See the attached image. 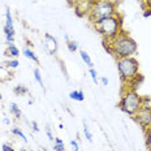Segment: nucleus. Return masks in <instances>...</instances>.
<instances>
[{"mask_svg": "<svg viewBox=\"0 0 151 151\" xmlns=\"http://www.w3.org/2000/svg\"><path fill=\"white\" fill-rule=\"evenodd\" d=\"M145 138H146V146L147 149H151V127L145 130Z\"/></svg>", "mask_w": 151, "mask_h": 151, "instance_id": "nucleus-20", "label": "nucleus"}, {"mask_svg": "<svg viewBox=\"0 0 151 151\" xmlns=\"http://www.w3.org/2000/svg\"><path fill=\"white\" fill-rule=\"evenodd\" d=\"M100 82H102L103 86H107V85H108V78L102 77V78H100Z\"/></svg>", "mask_w": 151, "mask_h": 151, "instance_id": "nucleus-27", "label": "nucleus"}, {"mask_svg": "<svg viewBox=\"0 0 151 151\" xmlns=\"http://www.w3.org/2000/svg\"><path fill=\"white\" fill-rule=\"evenodd\" d=\"M34 78H35V81L39 83V86L45 90V83H43V80H42V74H40V72H39L38 68L34 69Z\"/></svg>", "mask_w": 151, "mask_h": 151, "instance_id": "nucleus-18", "label": "nucleus"}, {"mask_svg": "<svg viewBox=\"0 0 151 151\" xmlns=\"http://www.w3.org/2000/svg\"><path fill=\"white\" fill-rule=\"evenodd\" d=\"M117 13V8L116 4L112 0H95L93 5V9L89 13V20L91 24L100 21L103 18L111 17V16H116Z\"/></svg>", "mask_w": 151, "mask_h": 151, "instance_id": "nucleus-4", "label": "nucleus"}, {"mask_svg": "<svg viewBox=\"0 0 151 151\" xmlns=\"http://www.w3.org/2000/svg\"><path fill=\"white\" fill-rule=\"evenodd\" d=\"M143 104H145L143 96H141L137 91L127 89L121 94L120 102H119V108L124 113H127L128 116L133 117V116L142 108Z\"/></svg>", "mask_w": 151, "mask_h": 151, "instance_id": "nucleus-3", "label": "nucleus"}, {"mask_svg": "<svg viewBox=\"0 0 151 151\" xmlns=\"http://www.w3.org/2000/svg\"><path fill=\"white\" fill-rule=\"evenodd\" d=\"M45 45L50 55H55L58 52V48H59L58 39L53 35H51V34H48V33L45 34Z\"/></svg>", "mask_w": 151, "mask_h": 151, "instance_id": "nucleus-7", "label": "nucleus"}, {"mask_svg": "<svg viewBox=\"0 0 151 151\" xmlns=\"http://www.w3.org/2000/svg\"><path fill=\"white\" fill-rule=\"evenodd\" d=\"M67 47H68L69 52H72V53H74V52L78 51V43L76 42V40H70V39H69L67 42Z\"/></svg>", "mask_w": 151, "mask_h": 151, "instance_id": "nucleus-19", "label": "nucleus"}, {"mask_svg": "<svg viewBox=\"0 0 151 151\" xmlns=\"http://www.w3.org/2000/svg\"><path fill=\"white\" fill-rule=\"evenodd\" d=\"M89 73H90V77H91V80H93V82L96 85L98 83V73H96V70L94 68H90Z\"/></svg>", "mask_w": 151, "mask_h": 151, "instance_id": "nucleus-21", "label": "nucleus"}, {"mask_svg": "<svg viewBox=\"0 0 151 151\" xmlns=\"http://www.w3.org/2000/svg\"><path fill=\"white\" fill-rule=\"evenodd\" d=\"M53 150L55 151H65V145L64 143H55L53 145Z\"/></svg>", "mask_w": 151, "mask_h": 151, "instance_id": "nucleus-22", "label": "nucleus"}, {"mask_svg": "<svg viewBox=\"0 0 151 151\" xmlns=\"http://www.w3.org/2000/svg\"><path fill=\"white\" fill-rule=\"evenodd\" d=\"M150 16H151V11H146L143 13V17H150Z\"/></svg>", "mask_w": 151, "mask_h": 151, "instance_id": "nucleus-28", "label": "nucleus"}, {"mask_svg": "<svg viewBox=\"0 0 151 151\" xmlns=\"http://www.w3.org/2000/svg\"><path fill=\"white\" fill-rule=\"evenodd\" d=\"M82 125H83V134H85V138H86V139L89 141L90 143H93V134H91L90 128H89V125H87V122L83 120V121H82Z\"/></svg>", "mask_w": 151, "mask_h": 151, "instance_id": "nucleus-14", "label": "nucleus"}, {"mask_svg": "<svg viewBox=\"0 0 151 151\" xmlns=\"http://www.w3.org/2000/svg\"><path fill=\"white\" fill-rule=\"evenodd\" d=\"M94 29L99 33L104 40H112L122 31V18L119 14L103 18L94 22Z\"/></svg>", "mask_w": 151, "mask_h": 151, "instance_id": "nucleus-2", "label": "nucleus"}, {"mask_svg": "<svg viewBox=\"0 0 151 151\" xmlns=\"http://www.w3.org/2000/svg\"><path fill=\"white\" fill-rule=\"evenodd\" d=\"M9 111H11V113L14 116L16 119H21V116H22V112H21L20 107L16 104V103H12L11 107H9Z\"/></svg>", "mask_w": 151, "mask_h": 151, "instance_id": "nucleus-13", "label": "nucleus"}, {"mask_svg": "<svg viewBox=\"0 0 151 151\" xmlns=\"http://www.w3.org/2000/svg\"><path fill=\"white\" fill-rule=\"evenodd\" d=\"M11 132H12V134H14V136H17V137H20L21 139H24V142L25 143H27V138H26V136L24 134V132L21 130L20 128H17V127H13L11 129Z\"/></svg>", "mask_w": 151, "mask_h": 151, "instance_id": "nucleus-15", "label": "nucleus"}, {"mask_svg": "<svg viewBox=\"0 0 151 151\" xmlns=\"http://www.w3.org/2000/svg\"><path fill=\"white\" fill-rule=\"evenodd\" d=\"M64 39H65V40H67V42H68V40H69V37H68V34H65V35H64Z\"/></svg>", "mask_w": 151, "mask_h": 151, "instance_id": "nucleus-30", "label": "nucleus"}, {"mask_svg": "<svg viewBox=\"0 0 151 151\" xmlns=\"http://www.w3.org/2000/svg\"><path fill=\"white\" fill-rule=\"evenodd\" d=\"M3 151H14V149L11 146V145L4 143V145H3Z\"/></svg>", "mask_w": 151, "mask_h": 151, "instance_id": "nucleus-25", "label": "nucleus"}, {"mask_svg": "<svg viewBox=\"0 0 151 151\" xmlns=\"http://www.w3.org/2000/svg\"><path fill=\"white\" fill-rule=\"evenodd\" d=\"M80 56H81V59H82V61H83L85 64H86L89 68H93V67H94L93 60H91L90 55H89V53H87L86 51H83V50H81V51H80Z\"/></svg>", "mask_w": 151, "mask_h": 151, "instance_id": "nucleus-11", "label": "nucleus"}, {"mask_svg": "<svg viewBox=\"0 0 151 151\" xmlns=\"http://www.w3.org/2000/svg\"><path fill=\"white\" fill-rule=\"evenodd\" d=\"M18 65H20V63H18L17 59H9L8 61L4 63V67L8 69H17Z\"/></svg>", "mask_w": 151, "mask_h": 151, "instance_id": "nucleus-17", "label": "nucleus"}, {"mask_svg": "<svg viewBox=\"0 0 151 151\" xmlns=\"http://www.w3.org/2000/svg\"><path fill=\"white\" fill-rule=\"evenodd\" d=\"M31 128H33V130H34V132H39V128H38L37 121H33V122H31Z\"/></svg>", "mask_w": 151, "mask_h": 151, "instance_id": "nucleus-26", "label": "nucleus"}, {"mask_svg": "<svg viewBox=\"0 0 151 151\" xmlns=\"http://www.w3.org/2000/svg\"><path fill=\"white\" fill-rule=\"evenodd\" d=\"M5 56H8V58H11V59H17L18 56H20V50L14 46V43L13 45H7Z\"/></svg>", "mask_w": 151, "mask_h": 151, "instance_id": "nucleus-8", "label": "nucleus"}, {"mask_svg": "<svg viewBox=\"0 0 151 151\" xmlns=\"http://www.w3.org/2000/svg\"><path fill=\"white\" fill-rule=\"evenodd\" d=\"M20 151H26V150H20Z\"/></svg>", "mask_w": 151, "mask_h": 151, "instance_id": "nucleus-33", "label": "nucleus"}, {"mask_svg": "<svg viewBox=\"0 0 151 151\" xmlns=\"http://www.w3.org/2000/svg\"><path fill=\"white\" fill-rule=\"evenodd\" d=\"M55 143H64V142H63L61 138H58V137H56V138H55Z\"/></svg>", "mask_w": 151, "mask_h": 151, "instance_id": "nucleus-29", "label": "nucleus"}, {"mask_svg": "<svg viewBox=\"0 0 151 151\" xmlns=\"http://www.w3.org/2000/svg\"><path fill=\"white\" fill-rule=\"evenodd\" d=\"M147 151H151V149H147Z\"/></svg>", "mask_w": 151, "mask_h": 151, "instance_id": "nucleus-32", "label": "nucleus"}, {"mask_svg": "<svg viewBox=\"0 0 151 151\" xmlns=\"http://www.w3.org/2000/svg\"><path fill=\"white\" fill-rule=\"evenodd\" d=\"M69 98L72 100H77V102H83L85 100V94L82 90H73L69 93Z\"/></svg>", "mask_w": 151, "mask_h": 151, "instance_id": "nucleus-9", "label": "nucleus"}, {"mask_svg": "<svg viewBox=\"0 0 151 151\" xmlns=\"http://www.w3.org/2000/svg\"><path fill=\"white\" fill-rule=\"evenodd\" d=\"M1 100H3V95H1V94H0V102H1Z\"/></svg>", "mask_w": 151, "mask_h": 151, "instance_id": "nucleus-31", "label": "nucleus"}, {"mask_svg": "<svg viewBox=\"0 0 151 151\" xmlns=\"http://www.w3.org/2000/svg\"><path fill=\"white\" fill-rule=\"evenodd\" d=\"M104 48L116 59L130 58L138 51V45L129 34L121 31L115 39L104 40Z\"/></svg>", "mask_w": 151, "mask_h": 151, "instance_id": "nucleus-1", "label": "nucleus"}, {"mask_svg": "<svg viewBox=\"0 0 151 151\" xmlns=\"http://www.w3.org/2000/svg\"><path fill=\"white\" fill-rule=\"evenodd\" d=\"M133 119L141 125L143 130H146L149 127H151V106L143 104L142 108L133 116Z\"/></svg>", "mask_w": 151, "mask_h": 151, "instance_id": "nucleus-6", "label": "nucleus"}, {"mask_svg": "<svg viewBox=\"0 0 151 151\" xmlns=\"http://www.w3.org/2000/svg\"><path fill=\"white\" fill-rule=\"evenodd\" d=\"M24 56L27 59H30V60H33L35 64H39V59H38L35 52H34L31 48H24Z\"/></svg>", "mask_w": 151, "mask_h": 151, "instance_id": "nucleus-10", "label": "nucleus"}, {"mask_svg": "<svg viewBox=\"0 0 151 151\" xmlns=\"http://www.w3.org/2000/svg\"><path fill=\"white\" fill-rule=\"evenodd\" d=\"M5 26L9 27V29H14V26H13V17H12L11 9H9V8L5 9Z\"/></svg>", "mask_w": 151, "mask_h": 151, "instance_id": "nucleus-12", "label": "nucleus"}, {"mask_svg": "<svg viewBox=\"0 0 151 151\" xmlns=\"http://www.w3.org/2000/svg\"><path fill=\"white\" fill-rule=\"evenodd\" d=\"M116 65L120 74V78L124 83H128L130 80H133L139 73V63L134 56L130 58L116 59Z\"/></svg>", "mask_w": 151, "mask_h": 151, "instance_id": "nucleus-5", "label": "nucleus"}, {"mask_svg": "<svg viewBox=\"0 0 151 151\" xmlns=\"http://www.w3.org/2000/svg\"><path fill=\"white\" fill-rule=\"evenodd\" d=\"M46 134H47V137H48V139H50V141H55V137H53V134H52L51 129H50L48 127L46 128Z\"/></svg>", "mask_w": 151, "mask_h": 151, "instance_id": "nucleus-23", "label": "nucleus"}, {"mask_svg": "<svg viewBox=\"0 0 151 151\" xmlns=\"http://www.w3.org/2000/svg\"><path fill=\"white\" fill-rule=\"evenodd\" d=\"M70 146L73 147L74 151H80V146H78V142H77L76 139H72V141H70Z\"/></svg>", "mask_w": 151, "mask_h": 151, "instance_id": "nucleus-24", "label": "nucleus"}, {"mask_svg": "<svg viewBox=\"0 0 151 151\" xmlns=\"http://www.w3.org/2000/svg\"><path fill=\"white\" fill-rule=\"evenodd\" d=\"M27 87L24 86V85H17V86L13 89V93L16 94L17 96H21V95H25V94H27Z\"/></svg>", "mask_w": 151, "mask_h": 151, "instance_id": "nucleus-16", "label": "nucleus"}]
</instances>
